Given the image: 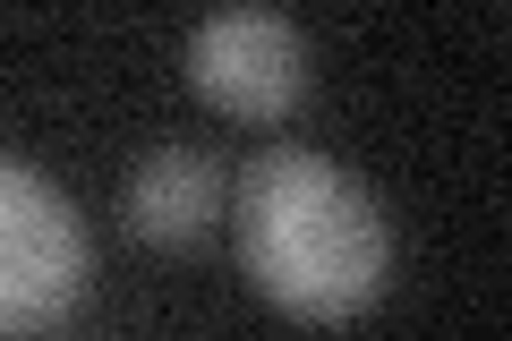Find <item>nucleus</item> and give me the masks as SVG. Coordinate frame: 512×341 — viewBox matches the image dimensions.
Listing matches in <instances>:
<instances>
[{"label":"nucleus","mask_w":512,"mask_h":341,"mask_svg":"<svg viewBox=\"0 0 512 341\" xmlns=\"http://www.w3.org/2000/svg\"><path fill=\"white\" fill-rule=\"evenodd\" d=\"M231 248L256 299L299 324H359L393 290V222L376 188L316 145H265L239 162Z\"/></svg>","instance_id":"nucleus-1"},{"label":"nucleus","mask_w":512,"mask_h":341,"mask_svg":"<svg viewBox=\"0 0 512 341\" xmlns=\"http://www.w3.org/2000/svg\"><path fill=\"white\" fill-rule=\"evenodd\" d=\"M94 248L77 205L35 162L0 154V341H35L86 299Z\"/></svg>","instance_id":"nucleus-2"},{"label":"nucleus","mask_w":512,"mask_h":341,"mask_svg":"<svg viewBox=\"0 0 512 341\" xmlns=\"http://www.w3.org/2000/svg\"><path fill=\"white\" fill-rule=\"evenodd\" d=\"M188 86L222 120L274 128L308 103V35L282 9H214L188 26Z\"/></svg>","instance_id":"nucleus-3"},{"label":"nucleus","mask_w":512,"mask_h":341,"mask_svg":"<svg viewBox=\"0 0 512 341\" xmlns=\"http://www.w3.org/2000/svg\"><path fill=\"white\" fill-rule=\"evenodd\" d=\"M222 214V162L205 145H154L120 180V222L146 248H197L205 222Z\"/></svg>","instance_id":"nucleus-4"}]
</instances>
